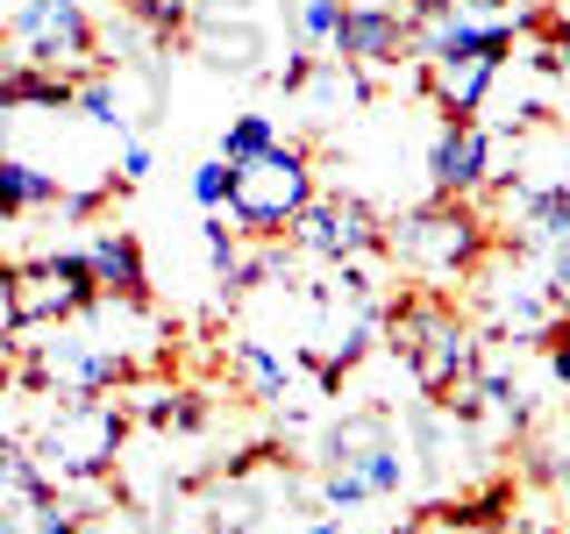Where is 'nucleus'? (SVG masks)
Segmentation results:
<instances>
[{
  "mask_svg": "<svg viewBox=\"0 0 570 534\" xmlns=\"http://www.w3.org/2000/svg\"><path fill=\"white\" fill-rule=\"evenodd\" d=\"M414 485V449L385 414H350L328 427V477H321V506L350 513L371 498H400Z\"/></svg>",
  "mask_w": 570,
  "mask_h": 534,
  "instance_id": "1",
  "label": "nucleus"
},
{
  "mask_svg": "<svg viewBox=\"0 0 570 534\" xmlns=\"http://www.w3.org/2000/svg\"><path fill=\"white\" fill-rule=\"evenodd\" d=\"M485 249H492V236L471 214V200H428V207L400 214V221L385 228V257L414 285H428V293L471 278L478 264H485Z\"/></svg>",
  "mask_w": 570,
  "mask_h": 534,
  "instance_id": "2",
  "label": "nucleus"
},
{
  "mask_svg": "<svg viewBox=\"0 0 570 534\" xmlns=\"http://www.w3.org/2000/svg\"><path fill=\"white\" fill-rule=\"evenodd\" d=\"M228 221H236L243 243H278L285 228L299 221V207L314 200V157L299 150V142H272V150H257L249 165H228Z\"/></svg>",
  "mask_w": 570,
  "mask_h": 534,
  "instance_id": "3",
  "label": "nucleus"
},
{
  "mask_svg": "<svg viewBox=\"0 0 570 534\" xmlns=\"http://www.w3.org/2000/svg\"><path fill=\"white\" fill-rule=\"evenodd\" d=\"M121 442H129V414H121L115 399H100V392H65L29 456L50 471V485H100V477L115 471Z\"/></svg>",
  "mask_w": 570,
  "mask_h": 534,
  "instance_id": "4",
  "label": "nucleus"
},
{
  "mask_svg": "<svg viewBox=\"0 0 570 534\" xmlns=\"http://www.w3.org/2000/svg\"><path fill=\"white\" fill-rule=\"evenodd\" d=\"M385 335H392V349L406 356V370H414L421 392L450 399L456 385H471L478 343H471L463 314L442 293H414V299H400V307H385Z\"/></svg>",
  "mask_w": 570,
  "mask_h": 534,
  "instance_id": "5",
  "label": "nucleus"
},
{
  "mask_svg": "<svg viewBox=\"0 0 570 534\" xmlns=\"http://www.w3.org/2000/svg\"><path fill=\"white\" fill-rule=\"evenodd\" d=\"M50 343L29 349L22 364V385L29 392H115L121 378H129V349L115 343V335L94 328V307H86L79 320H58V328H43Z\"/></svg>",
  "mask_w": 570,
  "mask_h": 534,
  "instance_id": "6",
  "label": "nucleus"
},
{
  "mask_svg": "<svg viewBox=\"0 0 570 534\" xmlns=\"http://www.w3.org/2000/svg\"><path fill=\"white\" fill-rule=\"evenodd\" d=\"M8 307L14 328H58V320H79L86 307H100V285L86 249H43V257L14 264L8 271Z\"/></svg>",
  "mask_w": 570,
  "mask_h": 534,
  "instance_id": "7",
  "label": "nucleus"
},
{
  "mask_svg": "<svg viewBox=\"0 0 570 534\" xmlns=\"http://www.w3.org/2000/svg\"><path fill=\"white\" fill-rule=\"evenodd\" d=\"M293 236L299 257H314V264H371L385 249V228H379V214H371L356 192H314L307 207H299V221L285 228Z\"/></svg>",
  "mask_w": 570,
  "mask_h": 534,
  "instance_id": "8",
  "label": "nucleus"
},
{
  "mask_svg": "<svg viewBox=\"0 0 570 534\" xmlns=\"http://www.w3.org/2000/svg\"><path fill=\"white\" fill-rule=\"evenodd\" d=\"M8 36L22 50V65H50V71H86L100 50V29L86 14V0H14Z\"/></svg>",
  "mask_w": 570,
  "mask_h": 534,
  "instance_id": "9",
  "label": "nucleus"
},
{
  "mask_svg": "<svg viewBox=\"0 0 570 534\" xmlns=\"http://www.w3.org/2000/svg\"><path fill=\"white\" fill-rule=\"evenodd\" d=\"M406 43H414V14L406 8H385V0H343V22H335L328 50L356 71H385L406 58Z\"/></svg>",
  "mask_w": 570,
  "mask_h": 534,
  "instance_id": "10",
  "label": "nucleus"
},
{
  "mask_svg": "<svg viewBox=\"0 0 570 534\" xmlns=\"http://www.w3.org/2000/svg\"><path fill=\"white\" fill-rule=\"evenodd\" d=\"M492 186V129L485 121H442L428 142V192L435 200H478Z\"/></svg>",
  "mask_w": 570,
  "mask_h": 534,
  "instance_id": "11",
  "label": "nucleus"
},
{
  "mask_svg": "<svg viewBox=\"0 0 570 534\" xmlns=\"http://www.w3.org/2000/svg\"><path fill=\"white\" fill-rule=\"evenodd\" d=\"M86 264H94L100 299H115V307H142V293H150V264H142L136 228L100 221L94 236H86Z\"/></svg>",
  "mask_w": 570,
  "mask_h": 534,
  "instance_id": "12",
  "label": "nucleus"
},
{
  "mask_svg": "<svg viewBox=\"0 0 570 534\" xmlns=\"http://www.w3.org/2000/svg\"><path fill=\"white\" fill-rule=\"evenodd\" d=\"M499 65L507 58H421V86H428V100L442 107V121H478Z\"/></svg>",
  "mask_w": 570,
  "mask_h": 534,
  "instance_id": "13",
  "label": "nucleus"
},
{
  "mask_svg": "<svg viewBox=\"0 0 570 534\" xmlns=\"http://www.w3.org/2000/svg\"><path fill=\"white\" fill-rule=\"evenodd\" d=\"M193 50L214 65V71H257V58H264V29L249 22V14L236 8V0H214V8L200 14V29H193Z\"/></svg>",
  "mask_w": 570,
  "mask_h": 534,
  "instance_id": "14",
  "label": "nucleus"
},
{
  "mask_svg": "<svg viewBox=\"0 0 570 534\" xmlns=\"http://www.w3.org/2000/svg\"><path fill=\"white\" fill-rule=\"evenodd\" d=\"M71 71H50V65H0V115H71Z\"/></svg>",
  "mask_w": 570,
  "mask_h": 534,
  "instance_id": "15",
  "label": "nucleus"
},
{
  "mask_svg": "<svg viewBox=\"0 0 570 534\" xmlns=\"http://www.w3.org/2000/svg\"><path fill=\"white\" fill-rule=\"evenodd\" d=\"M485 314H492V328H513V335H542L549 328V285L542 278H492L485 285Z\"/></svg>",
  "mask_w": 570,
  "mask_h": 534,
  "instance_id": "16",
  "label": "nucleus"
},
{
  "mask_svg": "<svg viewBox=\"0 0 570 534\" xmlns=\"http://www.w3.org/2000/svg\"><path fill=\"white\" fill-rule=\"evenodd\" d=\"M58 200H65V178L58 171H43V165H29V157L0 150V207H8L14 221H29V214H58Z\"/></svg>",
  "mask_w": 570,
  "mask_h": 534,
  "instance_id": "17",
  "label": "nucleus"
},
{
  "mask_svg": "<svg viewBox=\"0 0 570 534\" xmlns=\"http://www.w3.org/2000/svg\"><path fill=\"white\" fill-rule=\"evenodd\" d=\"M513 221L528 249L570 243V186H513Z\"/></svg>",
  "mask_w": 570,
  "mask_h": 534,
  "instance_id": "18",
  "label": "nucleus"
},
{
  "mask_svg": "<svg viewBox=\"0 0 570 534\" xmlns=\"http://www.w3.org/2000/svg\"><path fill=\"white\" fill-rule=\"evenodd\" d=\"M228 364H236V378L257 392V399H285V385H293V356H278L272 343H257V335H236V343H228Z\"/></svg>",
  "mask_w": 570,
  "mask_h": 534,
  "instance_id": "19",
  "label": "nucleus"
},
{
  "mask_svg": "<svg viewBox=\"0 0 570 534\" xmlns=\"http://www.w3.org/2000/svg\"><path fill=\"white\" fill-rule=\"evenodd\" d=\"M71 115H86L100 136H115V142L129 136V107H121V86L107 79V71H86V79L71 86Z\"/></svg>",
  "mask_w": 570,
  "mask_h": 534,
  "instance_id": "20",
  "label": "nucleus"
},
{
  "mask_svg": "<svg viewBox=\"0 0 570 534\" xmlns=\"http://www.w3.org/2000/svg\"><path fill=\"white\" fill-rule=\"evenodd\" d=\"M285 271H293V264H285V249H278V243L243 249V257H236V271L222 278V293H228V299H249V293H264V285H278Z\"/></svg>",
  "mask_w": 570,
  "mask_h": 534,
  "instance_id": "21",
  "label": "nucleus"
},
{
  "mask_svg": "<svg viewBox=\"0 0 570 534\" xmlns=\"http://www.w3.org/2000/svg\"><path fill=\"white\" fill-rule=\"evenodd\" d=\"M272 142H278V121H272V115H228V121H222V150H214V157L249 165V157L272 150Z\"/></svg>",
  "mask_w": 570,
  "mask_h": 534,
  "instance_id": "22",
  "label": "nucleus"
},
{
  "mask_svg": "<svg viewBox=\"0 0 570 534\" xmlns=\"http://www.w3.org/2000/svg\"><path fill=\"white\" fill-rule=\"evenodd\" d=\"M121 8H129V22L142 36H157V43H171V36L193 29V0H121Z\"/></svg>",
  "mask_w": 570,
  "mask_h": 534,
  "instance_id": "23",
  "label": "nucleus"
},
{
  "mask_svg": "<svg viewBox=\"0 0 570 534\" xmlns=\"http://www.w3.org/2000/svg\"><path fill=\"white\" fill-rule=\"evenodd\" d=\"M528 471L542 477V485H570V421L528 442Z\"/></svg>",
  "mask_w": 570,
  "mask_h": 534,
  "instance_id": "24",
  "label": "nucleus"
},
{
  "mask_svg": "<svg viewBox=\"0 0 570 534\" xmlns=\"http://www.w3.org/2000/svg\"><path fill=\"white\" fill-rule=\"evenodd\" d=\"M228 178H236V171H228V157H207V165H193V200H200L207 214H222V207H228Z\"/></svg>",
  "mask_w": 570,
  "mask_h": 534,
  "instance_id": "25",
  "label": "nucleus"
},
{
  "mask_svg": "<svg viewBox=\"0 0 570 534\" xmlns=\"http://www.w3.org/2000/svg\"><path fill=\"white\" fill-rule=\"evenodd\" d=\"M200 243H207V264H214V278H228V271H236V257H243V236L222 221V214H214V221L200 228Z\"/></svg>",
  "mask_w": 570,
  "mask_h": 534,
  "instance_id": "26",
  "label": "nucleus"
},
{
  "mask_svg": "<svg viewBox=\"0 0 570 534\" xmlns=\"http://www.w3.org/2000/svg\"><path fill=\"white\" fill-rule=\"evenodd\" d=\"M542 349H549V378H557V392L570 399V314H549Z\"/></svg>",
  "mask_w": 570,
  "mask_h": 534,
  "instance_id": "27",
  "label": "nucleus"
},
{
  "mask_svg": "<svg viewBox=\"0 0 570 534\" xmlns=\"http://www.w3.org/2000/svg\"><path fill=\"white\" fill-rule=\"evenodd\" d=\"M335 22H343V0H299V36L307 43H328Z\"/></svg>",
  "mask_w": 570,
  "mask_h": 534,
  "instance_id": "28",
  "label": "nucleus"
},
{
  "mask_svg": "<svg viewBox=\"0 0 570 534\" xmlns=\"http://www.w3.org/2000/svg\"><path fill=\"white\" fill-rule=\"evenodd\" d=\"M150 178V142L142 136H121V157H115V186H142Z\"/></svg>",
  "mask_w": 570,
  "mask_h": 534,
  "instance_id": "29",
  "label": "nucleus"
},
{
  "mask_svg": "<svg viewBox=\"0 0 570 534\" xmlns=\"http://www.w3.org/2000/svg\"><path fill=\"white\" fill-rule=\"evenodd\" d=\"M307 79H314V58H307V50H293V58L278 65V86H285V93H299Z\"/></svg>",
  "mask_w": 570,
  "mask_h": 534,
  "instance_id": "30",
  "label": "nucleus"
},
{
  "mask_svg": "<svg viewBox=\"0 0 570 534\" xmlns=\"http://www.w3.org/2000/svg\"><path fill=\"white\" fill-rule=\"evenodd\" d=\"M299 534H343V521H307Z\"/></svg>",
  "mask_w": 570,
  "mask_h": 534,
  "instance_id": "31",
  "label": "nucleus"
},
{
  "mask_svg": "<svg viewBox=\"0 0 570 534\" xmlns=\"http://www.w3.org/2000/svg\"><path fill=\"white\" fill-rule=\"evenodd\" d=\"M8 236H14V214H8V207H0V243H8Z\"/></svg>",
  "mask_w": 570,
  "mask_h": 534,
  "instance_id": "32",
  "label": "nucleus"
}]
</instances>
